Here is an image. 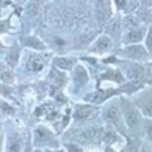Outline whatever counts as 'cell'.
<instances>
[{"label":"cell","instance_id":"obj_1","mask_svg":"<svg viewBox=\"0 0 152 152\" xmlns=\"http://www.w3.org/2000/svg\"><path fill=\"white\" fill-rule=\"evenodd\" d=\"M107 118L110 122H112L116 126H120L122 122V115L120 113V110L117 107H112L107 110Z\"/></svg>","mask_w":152,"mask_h":152},{"label":"cell","instance_id":"obj_2","mask_svg":"<svg viewBox=\"0 0 152 152\" xmlns=\"http://www.w3.org/2000/svg\"><path fill=\"white\" fill-rule=\"evenodd\" d=\"M125 120H126V123L128 124L130 128L135 129L138 127L139 125V119L137 114L134 111H128L125 114Z\"/></svg>","mask_w":152,"mask_h":152},{"label":"cell","instance_id":"obj_3","mask_svg":"<svg viewBox=\"0 0 152 152\" xmlns=\"http://www.w3.org/2000/svg\"><path fill=\"white\" fill-rule=\"evenodd\" d=\"M55 63L59 68H62V69H70L73 66L74 61L69 58H59L55 61Z\"/></svg>","mask_w":152,"mask_h":152},{"label":"cell","instance_id":"obj_4","mask_svg":"<svg viewBox=\"0 0 152 152\" xmlns=\"http://www.w3.org/2000/svg\"><path fill=\"white\" fill-rule=\"evenodd\" d=\"M130 56H133V57L137 58V59H143L146 56V52L143 50V48L140 47V46H137V47H131L128 49Z\"/></svg>","mask_w":152,"mask_h":152},{"label":"cell","instance_id":"obj_5","mask_svg":"<svg viewBox=\"0 0 152 152\" xmlns=\"http://www.w3.org/2000/svg\"><path fill=\"white\" fill-rule=\"evenodd\" d=\"M96 46L100 52L107 51V49L110 48V46H111V40H110L107 37H102V38H99V40L97 41Z\"/></svg>","mask_w":152,"mask_h":152},{"label":"cell","instance_id":"obj_6","mask_svg":"<svg viewBox=\"0 0 152 152\" xmlns=\"http://www.w3.org/2000/svg\"><path fill=\"white\" fill-rule=\"evenodd\" d=\"M92 113V109L88 105H81L77 109V112H76V115H77L78 118H81V119H84V118H87L90 114Z\"/></svg>","mask_w":152,"mask_h":152},{"label":"cell","instance_id":"obj_7","mask_svg":"<svg viewBox=\"0 0 152 152\" xmlns=\"http://www.w3.org/2000/svg\"><path fill=\"white\" fill-rule=\"evenodd\" d=\"M110 94H105V92H97V94H89L88 96H86L87 100H90V102H99L104 100L105 97L109 96Z\"/></svg>","mask_w":152,"mask_h":152},{"label":"cell","instance_id":"obj_8","mask_svg":"<svg viewBox=\"0 0 152 152\" xmlns=\"http://www.w3.org/2000/svg\"><path fill=\"white\" fill-rule=\"evenodd\" d=\"M143 31L139 29V31H133L128 35V40L130 42H139L143 38Z\"/></svg>","mask_w":152,"mask_h":152},{"label":"cell","instance_id":"obj_9","mask_svg":"<svg viewBox=\"0 0 152 152\" xmlns=\"http://www.w3.org/2000/svg\"><path fill=\"white\" fill-rule=\"evenodd\" d=\"M26 44H28V46H31V48L39 49V50H42V49L45 48L43 44H42V42H40L38 39H36V38H29L28 40V42H26Z\"/></svg>","mask_w":152,"mask_h":152},{"label":"cell","instance_id":"obj_10","mask_svg":"<svg viewBox=\"0 0 152 152\" xmlns=\"http://www.w3.org/2000/svg\"><path fill=\"white\" fill-rule=\"evenodd\" d=\"M29 66H31V68L33 70L39 71V70H41L42 68H43V62H41L39 59H34V60L31 61V63H29Z\"/></svg>","mask_w":152,"mask_h":152},{"label":"cell","instance_id":"obj_11","mask_svg":"<svg viewBox=\"0 0 152 152\" xmlns=\"http://www.w3.org/2000/svg\"><path fill=\"white\" fill-rule=\"evenodd\" d=\"M18 55L15 51H12V52L9 53L8 56H7V62L10 63L12 65L15 64V63L18 62Z\"/></svg>","mask_w":152,"mask_h":152},{"label":"cell","instance_id":"obj_12","mask_svg":"<svg viewBox=\"0 0 152 152\" xmlns=\"http://www.w3.org/2000/svg\"><path fill=\"white\" fill-rule=\"evenodd\" d=\"M143 113L148 117H152V100L144 105L143 107Z\"/></svg>","mask_w":152,"mask_h":152},{"label":"cell","instance_id":"obj_13","mask_svg":"<svg viewBox=\"0 0 152 152\" xmlns=\"http://www.w3.org/2000/svg\"><path fill=\"white\" fill-rule=\"evenodd\" d=\"M146 47L148 48V50L152 52V28L149 31L148 35H147L146 38Z\"/></svg>","mask_w":152,"mask_h":152},{"label":"cell","instance_id":"obj_14","mask_svg":"<svg viewBox=\"0 0 152 152\" xmlns=\"http://www.w3.org/2000/svg\"><path fill=\"white\" fill-rule=\"evenodd\" d=\"M9 149H10L11 152H19V142L18 141H11Z\"/></svg>","mask_w":152,"mask_h":152},{"label":"cell","instance_id":"obj_15","mask_svg":"<svg viewBox=\"0 0 152 152\" xmlns=\"http://www.w3.org/2000/svg\"><path fill=\"white\" fill-rule=\"evenodd\" d=\"M67 149H68V152H82V150L79 147L76 145H72V144L67 145Z\"/></svg>","mask_w":152,"mask_h":152},{"label":"cell","instance_id":"obj_16","mask_svg":"<svg viewBox=\"0 0 152 152\" xmlns=\"http://www.w3.org/2000/svg\"><path fill=\"white\" fill-rule=\"evenodd\" d=\"M147 132H148V136L149 138L151 139L152 141V125H150V126H148V129H147Z\"/></svg>","mask_w":152,"mask_h":152},{"label":"cell","instance_id":"obj_17","mask_svg":"<svg viewBox=\"0 0 152 152\" xmlns=\"http://www.w3.org/2000/svg\"><path fill=\"white\" fill-rule=\"evenodd\" d=\"M142 152H149L148 150H147V149L146 148H143V149H142Z\"/></svg>","mask_w":152,"mask_h":152},{"label":"cell","instance_id":"obj_18","mask_svg":"<svg viewBox=\"0 0 152 152\" xmlns=\"http://www.w3.org/2000/svg\"><path fill=\"white\" fill-rule=\"evenodd\" d=\"M56 152H63V151H56Z\"/></svg>","mask_w":152,"mask_h":152}]
</instances>
